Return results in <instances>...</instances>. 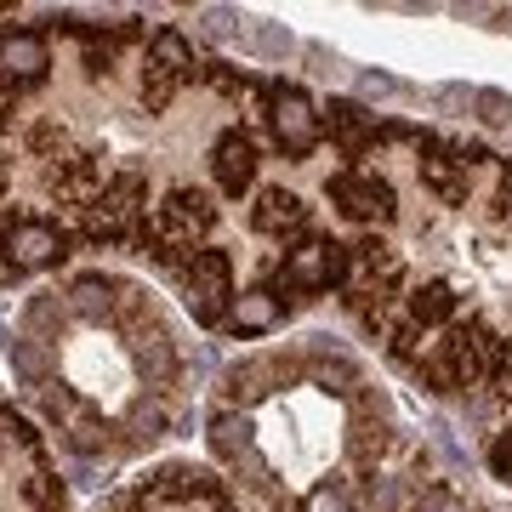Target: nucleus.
<instances>
[{
  "instance_id": "0eeeda50",
  "label": "nucleus",
  "mask_w": 512,
  "mask_h": 512,
  "mask_svg": "<svg viewBox=\"0 0 512 512\" xmlns=\"http://www.w3.org/2000/svg\"><path fill=\"white\" fill-rule=\"evenodd\" d=\"M211 171H217V188L228 194V200H239L245 188L256 183V143L251 131H222L217 143H211Z\"/></svg>"
},
{
  "instance_id": "a211bd4d",
  "label": "nucleus",
  "mask_w": 512,
  "mask_h": 512,
  "mask_svg": "<svg viewBox=\"0 0 512 512\" xmlns=\"http://www.w3.org/2000/svg\"><path fill=\"white\" fill-rule=\"evenodd\" d=\"M473 114L484 120V126H495V131H501V126L512 131V97L495 92V86H478V92H473Z\"/></svg>"
},
{
  "instance_id": "9d476101",
  "label": "nucleus",
  "mask_w": 512,
  "mask_h": 512,
  "mask_svg": "<svg viewBox=\"0 0 512 512\" xmlns=\"http://www.w3.org/2000/svg\"><path fill=\"white\" fill-rule=\"evenodd\" d=\"M279 319H285V302H279V291H268V285L239 291L234 308H228V330H234V336H268Z\"/></svg>"
},
{
  "instance_id": "6e6552de",
  "label": "nucleus",
  "mask_w": 512,
  "mask_h": 512,
  "mask_svg": "<svg viewBox=\"0 0 512 512\" xmlns=\"http://www.w3.org/2000/svg\"><path fill=\"white\" fill-rule=\"evenodd\" d=\"M52 69V57H46V40L35 29H12V35H0V74L12 80V86H40Z\"/></svg>"
},
{
  "instance_id": "a878e982",
  "label": "nucleus",
  "mask_w": 512,
  "mask_h": 512,
  "mask_svg": "<svg viewBox=\"0 0 512 512\" xmlns=\"http://www.w3.org/2000/svg\"><path fill=\"white\" fill-rule=\"evenodd\" d=\"M0 194H6V160H0Z\"/></svg>"
},
{
  "instance_id": "f3484780",
  "label": "nucleus",
  "mask_w": 512,
  "mask_h": 512,
  "mask_svg": "<svg viewBox=\"0 0 512 512\" xmlns=\"http://www.w3.org/2000/svg\"><path fill=\"white\" fill-rule=\"evenodd\" d=\"M131 29H120V35H80V57H86V69L92 74H109L114 57H120V40H126Z\"/></svg>"
},
{
  "instance_id": "393cba45",
  "label": "nucleus",
  "mask_w": 512,
  "mask_h": 512,
  "mask_svg": "<svg viewBox=\"0 0 512 512\" xmlns=\"http://www.w3.org/2000/svg\"><path fill=\"white\" fill-rule=\"evenodd\" d=\"M501 183H507V194H512V160H501Z\"/></svg>"
},
{
  "instance_id": "4468645a",
  "label": "nucleus",
  "mask_w": 512,
  "mask_h": 512,
  "mask_svg": "<svg viewBox=\"0 0 512 512\" xmlns=\"http://www.w3.org/2000/svg\"><path fill=\"white\" fill-rule=\"evenodd\" d=\"M148 63H160L165 74L183 80V74L194 69V40H188L183 29H154V40H148Z\"/></svg>"
},
{
  "instance_id": "b1692460",
  "label": "nucleus",
  "mask_w": 512,
  "mask_h": 512,
  "mask_svg": "<svg viewBox=\"0 0 512 512\" xmlns=\"http://www.w3.org/2000/svg\"><path fill=\"white\" fill-rule=\"evenodd\" d=\"M393 92H404L393 74H376V69H365L359 74V97H393Z\"/></svg>"
},
{
  "instance_id": "7ed1b4c3",
  "label": "nucleus",
  "mask_w": 512,
  "mask_h": 512,
  "mask_svg": "<svg viewBox=\"0 0 512 512\" xmlns=\"http://www.w3.org/2000/svg\"><path fill=\"white\" fill-rule=\"evenodd\" d=\"M228 256L222 251H194L183 268V291H188V313H194V325H228V308H234V285H228Z\"/></svg>"
},
{
  "instance_id": "5701e85b",
  "label": "nucleus",
  "mask_w": 512,
  "mask_h": 512,
  "mask_svg": "<svg viewBox=\"0 0 512 512\" xmlns=\"http://www.w3.org/2000/svg\"><path fill=\"white\" fill-rule=\"evenodd\" d=\"M490 473L512 484V427H507V433H495V444H490Z\"/></svg>"
},
{
  "instance_id": "412c9836",
  "label": "nucleus",
  "mask_w": 512,
  "mask_h": 512,
  "mask_svg": "<svg viewBox=\"0 0 512 512\" xmlns=\"http://www.w3.org/2000/svg\"><path fill=\"white\" fill-rule=\"evenodd\" d=\"M302 512H348V490H342V484H319V490L302 501Z\"/></svg>"
},
{
  "instance_id": "f03ea898",
  "label": "nucleus",
  "mask_w": 512,
  "mask_h": 512,
  "mask_svg": "<svg viewBox=\"0 0 512 512\" xmlns=\"http://www.w3.org/2000/svg\"><path fill=\"white\" fill-rule=\"evenodd\" d=\"M325 194L342 217L365 222V228H387V222L399 217V194H393V183H387L376 165H353V171L325 177Z\"/></svg>"
},
{
  "instance_id": "aec40b11",
  "label": "nucleus",
  "mask_w": 512,
  "mask_h": 512,
  "mask_svg": "<svg viewBox=\"0 0 512 512\" xmlns=\"http://www.w3.org/2000/svg\"><path fill=\"white\" fill-rule=\"evenodd\" d=\"M404 512H467V507L456 501V490H450V484H427V490H421Z\"/></svg>"
},
{
  "instance_id": "9b49d317",
  "label": "nucleus",
  "mask_w": 512,
  "mask_h": 512,
  "mask_svg": "<svg viewBox=\"0 0 512 512\" xmlns=\"http://www.w3.org/2000/svg\"><path fill=\"white\" fill-rule=\"evenodd\" d=\"M325 131H330V143H336V148H348V154H365V143L376 137V114H370L359 97H330Z\"/></svg>"
},
{
  "instance_id": "4be33fe9",
  "label": "nucleus",
  "mask_w": 512,
  "mask_h": 512,
  "mask_svg": "<svg viewBox=\"0 0 512 512\" xmlns=\"http://www.w3.org/2000/svg\"><path fill=\"white\" fill-rule=\"evenodd\" d=\"M433 103H439V109H473V86L444 80V86H433Z\"/></svg>"
},
{
  "instance_id": "6ab92c4d",
  "label": "nucleus",
  "mask_w": 512,
  "mask_h": 512,
  "mask_svg": "<svg viewBox=\"0 0 512 512\" xmlns=\"http://www.w3.org/2000/svg\"><path fill=\"white\" fill-rule=\"evenodd\" d=\"M200 18H205V35H217V40H245V23H251V18H239L234 6H205Z\"/></svg>"
},
{
  "instance_id": "ddd939ff",
  "label": "nucleus",
  "mask_w": 512,
  "mask_h": 512,
  "mask_svg": "<svg viewBox=\"0 0 512 512\" xmlns=\"http://www.w3.org/2000/svg\"><path fill=\"white\" fill-rule=\"evenodd\" d=\"M251 57H262V63H285V57L296 52V35L285 29V23H268V18H251L245 23V40H239Z\"/></svg>"
},
{
  "instance_id": "423d86ee",
  "label": "nucleus",
  "mask_w": 512,
  "mask_h": 512,
  "mask_svg": "<svg viewBox=\"0 0 512 512\" xmlns=\"http://www.w3.org/2000/svg\"><path fill=\"white\" fill-rule=\"evenodd\" d=\"M308 200L291 194V188H262L251 205V228L262 239H279V245H291V239H308Z\"/></svg>"
},
{
  "instance_id": "dca6fc26",
  "label": "nucleus",
  "mask_w": 512,
  "mask_h": 512,
  "mask_svg": "<svg viewBox=\"0 0 512 512\" xmlns=\"http://www.w3.org/2000/svg\"><path fill=\"white\" fill-rule=\"evenodd\" d=\"M177 86H183L177 74H165L160 63H148V69H143V109L148 114H165V109H171V97H177Z\"/></svg>"
},
{
  "instance_id": "20e7f679",
  "label": "nucleus",
  "mask_w": 512,
  "mask_h": 512,
  "mask_svg": "<svg viewBox=\"0 0 512 512\" xmlns=\"http://www.w3.org/2000/svg\"><path fill=\"white\" fill-rule=\"evenodd\" d=\"M0 245H6V262L18 274H35V268H52L57 256H69V234L46 217H6L0 222Z\"/></svg>"
},
{
  "instance_id": "2eb2a0df",
  "label": "nucleus",
  "mask_w": 512,
  "mask_h": 512,
  "mask_svg": "<svg viewBox=\"0 0 512 512\" xmlns=\"http://www.w3.org/2000/svg\"><path fill=\"white\" fill-rule=\"evenodd\" d=\"M211 450H217L222 461H256L251 456V416H217L211 421Z\"/></svg>"
},
{
  "instance_id": "1a4fd4ad",
  "label": "nucleus",
  "mask_w": 512,
  "mask_h": 512,
  "mask_svg": "<svg viewBox=\"0 0 512 512\" xmlns=\"http://www.w3.org/2000/svg\"><path fill=\"white\" fill-rule=\"evenodd\" d=\"M279 285L285 291H330V239H302L279 262Z\"/></svg>"
},
{
  "instance_id": "39448f33",
  "label": "nucleus",
  "mask_w": 512,
  "mask_h": 512,
  "mask_svg": "<svg viewBox=\"0 0 512 512\" xmlns=\"http://www.w3.org/2000/svg\"><path fill=\"white\" fill-rule=\"evenodd\" d=\"M268 114H274V137L291 160H308L319 148V131H325V114L313 109L308 92H296L285 80H274V97H268Z\"/></svg>"
},
{
  "instance_id": "f257e3e1",
  "label": "nucleus",
  "mask_w": 512,
  "mask_h": 512,
  "mask_svg": "<svg viewBox=\"0 0 512 512\" xmlns=\"http://www.w3.org/2000/svg\"><path fill=\"white\" fill-rule=\"evenodd\" d=\"M211 228H217V205H211V194L205 188H171L165 194V205L154 211V228H143L137 222V245L143 251H154L160 262H177V256H194V245L205 251V239H211Z\"/></svg>"
},
{
  "instance_id": "f8f14e48",
  "label": "nucleus",
  "mask_w": 512,
  "mask_h": 512,
  "mask_svg": "<svg viewBox=\"0 0 512 512\" xmlns=\"http://www.w3.org/2000/svg\"><path fill=\"white\" fill-rule=\"evenodd\" d=\"M114 291H120V279H109V274H86V279H74V285H69V308H74V319H86V325L109 319V313H114Z\"/></svg>"
}]
</instances>
